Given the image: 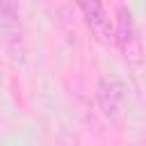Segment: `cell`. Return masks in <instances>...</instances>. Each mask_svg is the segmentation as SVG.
I'll use <instances>...</instances> for the list:
<instances>
[{
    "label": "cell",
    "mask_w": 146,
    "mask_h": 146,
    "mask_svg": "<svg viewBox=\"0 0 146 146\" xmlns=\"http://www.w3.org/2000/svg\"><path fill=\"white\" fill-rule=\"evenodd\" d=\"M116 11H119V18H116V27H114V41H116V46L125 59L139 62L144 55V43H141V36L137 32L135 18L125 5H119Z\"/></svg>",
    "instance_id": "cell-1"
},
{
    "label": "cell",
    "mask_w": 146,
    "mask_h": 146,
    "mask_svg": "<svg viewBox=\"0 0 146 146\" xmlns=\"http://www.w3.org/2000/svg\"><path fill=\"white\" fill-rule=\"evenodd\" d=\"M80 11L84 16V23L91 27V32L103 39V41H112L114 39V27H112V21L105 11V7L100 2H80Z\"/></svg>",
    "instance_id": "cell-4"
},
{
    "label": "cell",
    "mask_w": 146,
    "mask_h": 146,
    "mask_svg": "<svg viewBox=\"0 0 146 146\" xmlns=\"http://www.w3.org/2000/svg\"><path fill=\"white\" fill-rule=\"evenodd\" d=\"M96 98H98V107L105 114V119L110 123H119L121 121V89H119V84L103 78L96 87Z\"/></svg>",
    "instance_id": "cell-3"
},
{
    "label": "cell",
    "mask_w": 146,
    "mask_h": 146,
    "mask_svg": "<svg viewBox=\"0 0 146 146\" xmlns=\"http://www.w3.org/2000/svg\"><path fill=\"white\" fill-rule=\"evenodd\" d=\"M18 7L14 2L2 0L0 2V32L5 36V43L9 48V52L18 59H23L25 46H23V30H21V21H18Z\"/></svg>",
    "instance_id": "cell-2"
}]
</instances>
